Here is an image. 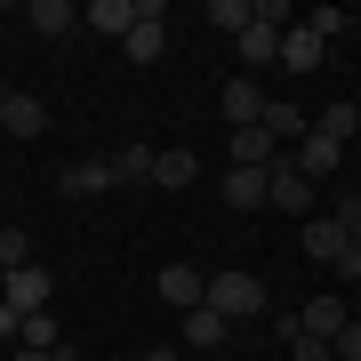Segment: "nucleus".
Segmentation results:
<instances>
[{
	"instance_id": "nucleus-1",
	"label": "nucleus",
	"mask_w": 361,
	"mask_h": 361,
	"mask_svg": "<svg viewBox=\"0 0 361 361\" xmlns=\"http://www.w3.org/2000/svg\"><path fill=\"white\" fill-rule=\"evenodd\" d=\"M201 305L225 313V322H257V313H265V281H257V273H209Z\"/></svg>"
},
{
	"instance_id": "nucleus-2",
	"label": "nucleus",
	"mask_w": 361,
	"mask_h": 361,
	"mask_svg": "<svg viewBox=\"0 0 361 361\" xmlns=\"http://www.w3.org/2000/svg\"><path fill=\"white\" fill-rule=\"evenodd\" d=\"M49 297H56V273H40V265H16L0 281V305L8 313H49Z\"/></svg>"
},
{
	"instance_id": "nucleus-3",
	"label": "nucleus",
	"mask_w": 361,
	"mask_h": 361,
	"mask_svg": "<svg viewBox=\"0 0 361 361\" xmlns=\"http://www.w3.org/2000/svg\"><path fill=\"white\" fill-rule=\"evenodd\" d=\"M161 0H137V25H129V40H121V49H129V65H161V49H169V25H161Z\"/></svg>"
},
{
	"instance_id": "nucleus-4",
	"label": "nucleus",
	"mask_w": 361,
	"mask_h": 361,
	"mask_svg": "<svg viewBox=\"0 0 361 361\" xmlns=\"http://www.w3.org/2000/svg\"><path fill=\"white\" fill-rule=\"evenodd\" d=\"M265 209H289V217H313V185L297 177L289 161H273V169H265Z\"/></svg>"
},
{
	"instance_id": "nucleus-5",
	"label": "nucleus",
	"mask_w": 361,
	"mask_h": 361,
	"mask_svg": "<svg viewBox=\"0 0 361 361\" xmlns=\"http://www.w3.org/2000/svg\"><path fill=\"white\" fill-rule=\"evenodd\" d=\"M337 161H345V145H329V137H297V153H289V169H297V177H305V185H322V177H337Z\"/></svg>"
},
{
	"instance_id": "nucleus-6",
	"label": "nucleus",
	"mask_w": 361,
	"mask_h": 361,
	"mask_svg": "<svg viewBox=\"0 0 361 361\" xmlns=\"http://www.w3.org/2000/svg\"><path fill=\"white\" fill-rule=\"evenodd\" d=\"M0 129H8V137H40V129H49V104H40L32 89H8V97H0Z\"/></svg>"
},
{
	"instance_id": "nucleus-7",
	"label": "nucleus",
	"mask_w": 361,
	"mask_h": 361,
	"mask_svg": "<svg viewBox=\"0 0 361 361\" xmlns=\"http://www.w3.org/2000/svg\"><path fill=\"white\" fill-rule=\"evenodd\" d=\"M153 289H161V305L193 313V305H201V289H209V273H193V265H161V273H153Z\"/></svg>"
},
{
	"instance_id": "nucleus-8",
	"label": "nucleus",
	"mask_w": 361,
	"mask_h": 361,
	"mask_svg": "<svg viewBox=\"0 0 361 361\" xmlns=\"http://www.w3.org/2000/svg\"><path fill=\"white\" fill-rule=\"evenodd\" d=\"M297 241H305V257H313V265H337V257H345V225L322 217V209L305 217V233H297Z\"/></svg>"
},
{
	"instance_id": "nucleus-9",
	"label": "nucleus",
	"mask_w": 361,
	"mask_h": 361,
	"mask_svg": "<svg viewBox=\"0 0 361 361\" xmlns=\"http://www.w3.org/2000/svg\"><path fill=\"white\" fill-rule=\"evenodd\" d=\"M345 322H353V313H345V297H329V289H322L305 313H297V337H322V345H329V337L345 329Z\"/></svg>"
},
{
	"instance_id": "nucleus-10",
	"label": "nucleus",
	"mask_w": 361,
	"mask_h": 361,
	"mask_svg": "<svg viewBox=\"0 0 361 361\" xmlns=\"http://www.w3.org/2000/svg\"><path fill=\"white\" fill-rule=\"evenodd\" d=\"M233 49L249 56V80H257V65H281V32H273V25H257V16L233 32Z\"/></svg>"
},
{
	"instance_id": "nucleus-11",
	"label": "nucleus",
	"mask_w": 361,
	"mask_h": 361,
	"mask_svg": "<svg viewBox=\"0 0 361 361\" xmlns=\"http://www.w3.org/2000/svg\"><path fill=\"white\" fill-rule=\"evenodd\" d=\"M153 153L161 145H121V153H104V177L113 185H153Z\"/></svg>"
},
{
	"instance_id": "nucleus-12",
	"label": "nucleus",
	"mask_w": 361,
	"mask_h": 361,
	"mask_svg": "<svg viewBox=\"0 0 361 361\" xmlns=\"http://www.w3.org/2000/svg\"><path fill=\"white\" fill-rule=\"evenodd\" d=\"M322 56H329V40L313 32V25H289V32H281V65H289V73H313Z\"/></svg>"
},
{
	"instance_id": "nucleus-13",
	"label": "nucleus",
	"mask_w": 361,
	"mask_h": 361,
	"mask_svg": "<svg viewBox=\"0 0 361 361\" xmlns=\"http://www.w3.org/2000/svg\"><path fill=\"white\" fill-rule=\"evenodd\" d=\"M225 153H233V169H273V161H281V145H273L265 129H233Z\"/></svg>"
},
{
	"instance_id": "nucleus-14",
	"label": "nucleus",
	"mask_w": 361,
	"mask_h": 361,
	"mask_svg": "<svg viewBox=\"0 0 361 361\" xmlns=\"http://www.w3.org/2000/svg\"><path fill=\"white\" fill-rule=\"evenodd\" d=\"M225 121H233V129H265V89H257V80H233V89H225Z\"/></svg>"
},
{
	"instance_id": "nucleus-15",
	"label": "nucleus",
	"mask_w": 361,
	"mask_h": 361,
	"mask_svg": "<svg viewBox=\"0 0 361 361\" xmlns=\"http://www.w3.org/2000/svg\"><path fill=\"white\" fill-rule=\"evenodd\" d=\"M25 25H32V32H49V40H65V32H80V8H73V0H32Z\"/></svg>"
},
{
	"instance_id": "nucleus-16",
	"label": "nucleus",
	"mask_w": 361,
	"mask_h": 361,
	"mask_svg": "<svg viewBox=\"0 0 361 361\" xmlns=\"http://www.w3.org/2000/svg\"><path fill=\"white\" fill-rule=\"evenodd\" d=\"M313 137H329V145H353V137H361V104H353V97L322 104V121H313Z\"/></svg>"
},
{
	"instance_id": "nucleus-17",
	"label": "nucleus",
	"mask_w": 361,
	"mask_h": 361,
	"mask_svg": "<svg viewBox=\"0 0 361 361\" xmlns=\"http://www.w3.org/2000/svg\"><path fill=\"white\" fill-rule=\"evenodd\" d=\"M193 177H201V153H153V185L161 193H185Z\"/></svg>"
},
{
	"instance_id": "nucleus-18",
	"label": "nucleus",
	"mask_w": 361,
	"mask_h": 361,
	"mask_svg": "<svg viewBox=\"0 0 361 361\" xmlns=\"http://www.w3.org/2000/svg\"><path fill=\"white\" fill-rule=\"evenodd\" d=\"M80 25H89V32H121V40H129L137 8H129V0H89V8H80Z\"/></svg>"
},
{
	"instance_id": "nucleus-19",
	"label": "nucleus",
	"mask_w": 361,
	"mask_h": 361,
	"mask_svg": "<svg viewBox=\"0 0 361 361\" xmlns=\"http://www.w3.org/2000/svg\"><path fill=\"white\" fill-rule=\"evenodd\" d=\"M185 345H233V322L209 313V305H193V313H185Z\"/></svg>"
},
{
	"instance_id": "nucleus-20",
	"label": "nucleus",
	"mask_w": 361,
	"mask_h": 361,
	"mask_svg": "<svg viewBox=\"0 0 361 361\" xmlns=\"http://www.w3.org/2000/svg\"><path fill=\"white\" fill-rule=\"evenodd\" d=\"M225 201L233 209H265V169H225Z\"/></svg>"
},
{
	"instance_id": "nucleus-21",
	"label": "nucleus",
	"mask_w": 361,
	"mask_h": 361,
	"mask_svg": "<svg viewBox=\"0 0 361 361\" xmlns=\"http://www.w3.org/2000/svg\"><path fill=\"white\" fill-rule=\"evenodd\" d=\"M305 129H313V121L297 113V104H281V97H265V137H273V145H281V137H305Z\"/></svg>"
},
{
	"instance_id": "nucleus-22",
	"label": "nucleus",
	"mask_w": 361,
	"mask_h": 361,
	"mask_svg": "<svg viewBox=\"0 0 361 361\" xmlns=\"http://www.w3.org/2000/svg\"><path fill=\"white\" fill-rule=\"evenodd\" d=\"M56 185H65L73 201H89V193H104V185H113V177H104V161H73V169H65V177H56Z\"/></svg>"
},
{
	"instance_id": "nucleus-23",
	"label": "nucleus",
	"mask_w": 361,
	"mask_h": 361,
	"mask_svg": "<svg viewBox=\"0 0 361 361\" xmlns=\"http://www.w3.org/2000/svg\"><path fill=\"white\" fill-rule=\"evenodd\" d=\"M16 265H32V241L16 225H0V273H16Z\"/></svg>"
},
{
	"instance_id": "nucleus-24",
	"label": "nucleus",
	"mask_w": 361,
	"mask_h": 361,
	"mask_svg": "<svg viewBox=\"0 0 361 361\" xmlns=\"http://www.w3.org/2000/svg\"><path fill=\"white\" fill-rule=\"evenodd\" d=\"M209 25H225V32H241V25H249V0H209Z\"/></svg>"
},
{
	"instance_id": "nucleus-25",
	"label": "nucleus",
	"mask_w": 361,
	"mask_h": 361,
	"mask_svg": "<svg viewBox=\"0 0 361 361\" xmlns=\"http://www.w3.org/2000/svg\"><path fill=\"white\" fill-rule=\"evenodd\" d=\"M305 25H313V32H322V40H337V32H345V25H353V16H345V8H313V16H305Z\"/></svg>"
},
{
	"instance_id": "nucleus-26",
	"label": "nucleus",
	"mask_w": 361,
	"mask_h": 361,
	"mask_svg": "<svg viewBox=\"0 0 361 361\" xmlns=\"http://www.w3.org/2000/svg\"><path fill=\"white\" fill-rule=\"evenodd\" d=\"M329 353H337V361H361V322L337 329V337H329Z\"/></svg>"
},
{
	"instance_id": "nucleus-27",
	"label": "nucleus",
	"mask_w": 361,
	"mask_h": 361,
	"mask_svg": "<svg viewBox=\"0 0 361 361\" xmlns=\"http://www.w3.org/2000/svg\"><path fill=\"white\" fill-rule=\"evenodd\" d=\"M337 225H345V241L361 249V193H345V201H337Z\"/></svg>"
},
{
	"instance_id": "nucleus-28",
	"label": "nucleus",
	"mask_w": 361,
	"mask_h": 361,
	"mask_svg": "<svg viewBox=\"0 0 361 361\" xmlns=\"http://www.w3.org/2000/svg\"><path fill=\"white\" fill-rule=\"evenodd\" d=\"M249 16H257V25H273V32H281V25H289V0H249Z\"/></svg>"
},
{
	"instance_id": "nucleus-29",
	"label": "nucleus",
	"mask_w": 361,
	"mask_h": 361,
	"mask_svg": "<svg viewBox=\"0 0 361 361\" xmlns=\"http://www.w3.org/2000/svg\"><path fill=\"white\" fill-rule=\"evenodd\" d=\"M289 361H337V353L322 345V337H289Z\"/></svg>"
},
{
	"instance_id": "nucleus-30",
	"label": "nucleus",
	"mask_w": 361,
	"mask_h": 361,
	"mask_svg": "<svg viewBox=\"0 0 361 361\" xmlns=\"http://www.w3.org/2000/svg\"><path fill=\"white\" fill-rule=\"evenodd\" d=\"M329 273H345V281H361V249H353V241H345V257H337V265H329Z\"/></svg>"
},
{
	"instance_id": "nucleus-31",
	"label": "nucleus",
	"mask_w": 361,
	"mask_h": 361,
	"mask_svg": "<svg viewBox=\"0 0 361 361\" xmlns=\"http://www.w3.org/2000/svg\"><path fill=\"white\" fill-rule=\"evenodd\" d=\"M16 329H25V313H8V305H0V345H16Z\"/></svg>"
},
{
	"instance_id": "nucleus-32",
	"label": "nucleus",
	"mask_w": 361,
	"mask_h": 361,
	"mask_svg": "<svg viewBox=\"0 0 361 361\" xmlns=\"http://www.w3.org/2000/svg\"><path fill=\"white\" fill-rule=\"evenodd\" d=\"M8 361H65V353H40V345H16Z\"/></svg>"
},
{
	"instance_id": "nucleus-33",
	"label": "nucleus",
	"mask_w": 361,
	"mask_h": 361,
	"mask_svg": "<svg viewBox=\"0 0 361 361\" xmlns=\"http://www.w3.org/2000/svg\"><path fill=\"white\" fill-rule=\"evenodd\" d=\"M145 361H185V353H177V345H153V353H145Z\"/></svg>"
},
{
	"instance_id": "nucleus-34",
	"label": "nucleus",
	"mask_w": 361,
	"mask_h": 361,
	"mask_svg": "<svg viewBox=\"0 0 361 361\" xmlns=\"http://www.w3.org/2000/svg\"><path fill=\"white\" fill-rule=\"evenodd\" d=\"M0 281H8V273H0Z\"/></svg>"
}]
</instances>
